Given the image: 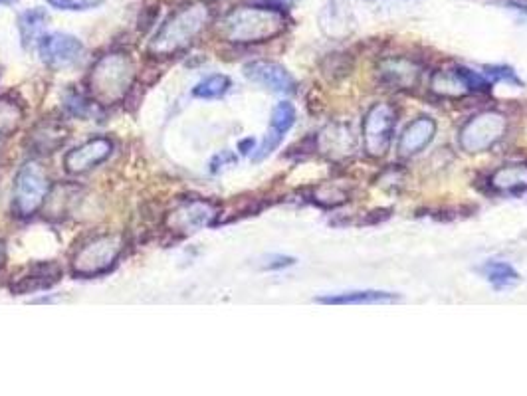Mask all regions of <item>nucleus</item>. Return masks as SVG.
<instances>
[{"label":"nucleus","mask_w":527,"mask_h":396,"mask_svg":"<svg viewBox=\"0 0 527 396\" xmlns=\"http://www.w3.org/2000/svg\"><path fill=\"white\" fill-rule=\"evenodd\" d=\"M135 84V64L125 52H107L96 60L88 76L90 98L98 105H115L127 98Z\"/></svg>","instance_id":"7ed1b4c3"},{"label":"nucleus","mask_w":527,"mask_h":396,"mask_svg":"<svg viewBox=\"0 0 527 396\" xmlns=\"http://www.w3.org/2000/svg\"><path fill=\"white\" fill-rule=\"evenodd\" d=\"M125 250V238L115 232L92 236L84 242L72 260V272L80 278H96L109 272Z\"/></svg>","instance_id":"20e7f679"},{"label":"nucleus","mask_w":527,"mask_h":396,"mask_svg":"<svg viewBox=\"0 0 527 396\" xmlns=\"http://www.w3.org/2000/svg\"><path fill=\"white\" fill-rule=\"evenodd\" d=\"M236 161V157L230 153V151H224V153H220V155H216L214 157V161H212V173H218L220 169H224V165H232Z\"/></svg>","instance_id":"7c9ffc66"},{"label":"nucleus","mask_w":527,"mask_h":396,"mask_svg":"<svg viewBox=\"0 0 527 396\" xmlns=\"http://www.w3.org/2000/svg\"><path fill=\"white\" fill-rule=\"evenodd\" d=\"M296 123V107L290 101H282L274 107L272 119H270V129L278 131L280 135L288 133Z\"/></svg>","instance_id":"393cba45"},{"label":"nucleus","mask_w":527,"mask_h":396,"mask_svg":"<svg viewBox=\"0 0 527 396\" xmlns=\"http://www.w3.org/2000/svg\"><path fill=\"white\" fill-rule=\"evenodd\" d=\"M14 2H18V0H0V4H14Z\"/></svg>","instance_id":"c9c22d12"},{"label":"nucleus","mask_w":527,"mask_h":396,"mask_svg":"<svg viewBox=\"0 0 527 396\" xmlns=\"http://www.w3.org/2000/svg\"><path fill=\"white\" fill-rule=\"evenodd\" d=\"M254 145H256L254 139H246V141H242V143H240V153L248 155L250 151H254Z\"/></svg>","instance_id":"72a5a7b5"},{"label":"nucleus","mask_w":527,"mask_h":396,"mask_svg":"<svg viewBox=\"0 0 527 396\" xmlns=\"http://www.w3.org/2000/svg\"><path fill=\"white\" fill-rule=\"evenodd\" d=\"M52 191V181L46 173V169L36 163L28 161L24 163L14 179V195H12V210L20 218H30L50 197Z\"/></svg>","instance_id":"39448f33"},{"label":"nucleus","mask_w":527,"mask_h":396,"mask_svg":"<svg viewBox=\"0 0 527 396\" xmlns=\"http://www.w3.org/2000/svg\"><path fill=\"white\" fill-rule=\"evenodd\" d=\"M288 28V16L284 10L254 4L236 6L226 12L218 24L220 36L230 44H260L278 38Z\"/></svg>","instance_id":"f03ea898"},{"label":"nucleus","mask_w":527,"mask_h":396,"mask_svg":"<svg viewBox=\"0 0 527 396\" xmlns=\"http://www.w3.org/2000/svg\"><path fill=\"white\" fill-rule=\"evenodd\" d=\"M500 4H502V6H508V8H514V10H520V12H524V14H527L526 4H520V2H512V0H500Z\"/></svg>","instance_id":"473e14b6"},{"label":"nucleus","mask_w":527,"mask_h":396,"mask_svg":"<svg viewBox=\"0 0 527 396\" xmlns=\"http://www.w3.org/2000/svg\"><path fill=\"white\" fill-rule=\"evenodd\" d=\"M379 76L383 84L395 90H409L419 84L421 66L409 58H389L381 64Z\"/></svg>","instance_id":"2eb2a0df"},{"label":"nucleus","mask_w":527,"mask_h":396,"mask_svg":"<svg viewBox=\"0 0 527 396\" xmlns=\"http://www.w3.org/2000/svg\"><path fill=\"white\" fill-rule=\"evenodd\" d=\"M64 276V270L56 262H36L20 270L16 276H12L10 290L16 296H26V294H36L50 290L56 286Z\"/></svg>","instance_id":"9b49d317"},{"label":"nucleus","mask_w":527,"mask_h":396,"mask_svg":"<svg viewBox=\"0 0 527 396\" xmlns=\"http://www.w3.org/2000/svg\"><path fill=\"white\" fill-rule=\"evenodd\" d=\"M282 137H284V135H280L278 131L270 129V131H268V135L264 137L262 145L256 149L254 161H262V159H266L268 155H272V151H274V149H278V145L282 143Z\"/></svg>","instance_id":"c85d7f7f"},{"label":"nucleus","mask_w":527,"mask_h":396,"mask_svg":"<svg viewBox=\"0 0 527 396\" xmlns=\"http://www.w3.org/2000/svg\"><path fill=\"white\" fill-rule=\"evenodd\" d=\"M244 76L250 82L260 84V86H264L276 94H294L296 92L294 76L284 66L276 64V62H264V60L250 62L244 66Z\"/></svg>","instance_id":"ddd939ff"},{"label":"nucleus","mask_w":527,"mask_h":396,"mask_svg":"<svg viewBox=\"0 0 527 396\" xmlns=\"http://www.w3.org/2000/svg\"><path fill=\"white\" fill-rule=\"evenodd\" d=\"M508 131V117L500 111H482L474 115L460 131V147L470 153H486L504 139Z\"/></svg>","instance_id":"423d86ee"},{"label":"nucleus","mask_w":527,"mask_h":396,"mask_svg":"<svg viewBox=\"0 0 527 396\" xmlns=\"http://www.w3.org/2000/svg\"><path fill=\"white\" fill-rule=\"evenodd\" d=\"M111 153L113 143L107 137H94L84 145L72 149L64 159V167L70 175H84L107 161Z\"/></svg>","instance_id":"f8f14e48"},{"label":"nucleus","mask_w":527,"mask_h":396,"mask_svg":"<svg viewBox=\"0 0 527 396\" xmlns=\"http://www.w3.org/2000/svg\"><path fill=\"white\" fill-rule=\"evenodd\" d=\"M484 76L494 84V82H508V84H516L522 88L520 78L516 76V72L512 68L506 66H486L484 68Z\"/></svg>","instance_id":"bb28decb"},{"label":"nucleus","mask_w":527,"mask_h":396,"mask_svg":"<svg viewBox=\"0 0 527 396\" xmlns=\"http://www.w3.org/2000/svg\"><path fill=\"white\" fill-rule=\"evenodd\" d=\"M220 208L216 202L205 198H191L177 204L165 218L167 230L177 238L193 236L207 226H212L218 218Z\"/></svg>","instance_id":"0eeeda50"},{"label":"nucleus","mask_w":527,"mask_h":396,"mask_svg":"<svg viewBox=\"0 0 527 396\" xmlns=\"http://www.w3.org/2000/svg\"><path fill=\"white\" fill-rule=\"evenodd\" d=\"M4 262H6V248H4V242L0 240V268L4 266Z\"/></svg>","instance_id":"f704fd0d"},{"label":"nucleus","mask_w":527,"mask_h":396,"mask_svg":"<svg viewBox=\"0 0 527 396\" xmlns=\"http://www.w3.org/2000/svg\"><path fill=\"white\" fill-rule=\"evenodd\" d=\"M24 119V109L18 101L4 96L0 98V137H8L18 129Z\"/></svg>","instance_id":"5701e85b"},{"label":"nucleus","mask_w":527,"mask_h":396,"mask_svg":"<svg viewBox=\"0 0 527 396\" xmlns=\"http://www.w3.org/2000/svg\"><path fill=\"white\" fill-rule=\"evenodd\" d=\"M401 296L393 292L381 290H363V292H345L335 296L317 297V303L325 305H379V303H395Z\"/></svg>","instance_id":"6ab92c4d"},{"label":"nucleus","mask_w":527,"mask_h":396,"mask_svg":"<svg viewBox=\"0 0 527 396\" xmlns=\"http://www.w3.org/2000/svg\"><path fill=\"white\" fill-rule=\"evenodd\" d=\"M319 141H323L325 145V153H333V155H343L349 153L353 147V137L347 131V127L343 125H331L323 131V135L319 137Z\"/></svg>","instance_id":"4be33fe9"},{"label":"nucleus","mask_w":527,"mask_h":396,"mask_svg":"<svg viewBox=\"0 0 527 396\" xmlns=\"http://www.w3.org/2000/svg\"><path fill=\"white\" fill-rule=\"evenodd\" d=\"M480 272L494 290H508L520 282V274L508 262H486Z\"/></svg>","instance_id":"412c9836"},{"label":"nucleus","mask_w":527,"mask_h":396,"mask_svg":"<svg viewBox=\"0 0 527 396\" xmlns=\"http://www.w3.org/2000/svg\"><path fill=\"white\" fill-rule=\"evenodd\" d=\"M260 4H266V6H272V8H278V10H290L292 6H296L298 0H258Z\"/></svg>","instance_id":"2f4dec72"},{"label":"nucleus","mask_w":527,"mask_h":396,"mask_svg":"<svg viewBox=\"0 0 527 396\" xmlns=\"http://www.w3.org/2000/svg\"><path fill=\"white\" fill-rule=\"evenodd\" d=\"M490 187L502 195H518L527 191V163L504 165L490 177Z\"/></svg>","instance_id":"f3484780"},{"label":"nucleus","mask_w":527,"mask_h":396,"mask_svg":"<svg viewBox=\"0 0 527 396\" xmlns=\"http://www.w3.org/2000/svg\"><path fill=\"white\" fill-rule=\"evenodd\" d=\"M40 60L52 70H66L78 64L84 56V44L80 38L64 32L44 34L38 40Z\"/></svg>","instance_id":"9d476101"},{"label":"nucleus","mask_w":527,"mask_h":396,"mask_svg":"<svg viewBox=\"0 0 527 396\" xmlns=\"http://www.w3.org/2000/svg\"><path fill=\"white\" fill-rule=\"evenodd\" d=\"M492 90V82L470 68L456 66L436 72L432 78V92L442 98H464L470 94H486Z\"/></svg>","instance_id":"1a4fd4ad"},{"label":"nucleus","mask_w":527,"mask_h":396,"mask_svg":"<svg viewBox=\"0 0 527 396\" xmlns=\"http://www.w3.org/2000/svg\"><path fill=\"white\" fill-rule=\"evenodd\" d=\"M212 22V10L207 0H191L179 6L155 32L149 42V54L153 58L177 56L207 30Z\"/></svg>","instance_id":"f257e3e1"},{"label":"nucleus","mask_w":527,"mask_h":396,"mask_svg":"<svg viewBox=\"0 0 527 396\" xmlns=\"http://www.w3.org/2000/svg\"><path fill=\"white\" fill-rule=\"evenodd\" d=\"M230 90V78L224 74H214L199 82L193 90V94L201 99H214L224 96Z\"/></svg>","instance_id":"b1692460"},{"label":"nucleus","mask_w":527,"mask_h":396,"mask_svg":"<svg viewBox=\"0 0 527 396\" xmlns=\"http://www.w3.org/2000/svg\"><path fill=\"white\" fill-rule=\"evenodd\" d=\"M92 103H94V99H88L84 94H80V92H76V90H70V92L64 96V109H66V113H70L72 117H80V119L88 117L90 111H92Z\"/></svg>","instance_id":"a878e982"},{"label":"nucleus","mask_w":527,"mask_h":396,"mask_svg":"<svg viewBox=\"0 0 527 396\" xmlns=\"http://www.w3.org/2000/svg\"><path fill=\"white\" fill-rule=\"evenodd\" d=\"M52 8L56 10H66V12H84L100 6L104 0H46Z\"/></svg>","instance_id":"cd10ccee"},{"label":"nucleus","mask_w":527,"mask_h":396,"mask_svg":"<svg viewBox=\"0 0 527 396\" xmlns=\"http://www.w3.org/2000/svg\"><path fill=\"white\" fill-rule=\"evenodd\" d=\"M319 24L323 26L325 34H329L333 38L351 32V28H353V14L349 10V4L345 0H331L323 8V12L319 16Z\"/></svg>","instance_id":"a211bd4d"},{"label":"nucleus","mask_w":527,"mask_h":396,"mask_svg":"<svg viewBox=\"0 0 527 396\" xmlns=\"http://www.w3.org/2000/svg\"><path fill=\"white\" fill-rule=\"evenodd\" d=\"M397 127V109L391 103H375L363 121V141L367 155L379 159L385 157Z\"/></svg>","instance_id":"6e6552de"},{"label":"nucleus","mask_w":527,"mask_h":396,"mask_svg":"<svg viewBox=\"0 0 527 396\" xmlns=\"http://www.w3.org/2000/svg\"><path fill=\"white\" fill-rule=\"evenodd\" d=\"M68 133L70 131L62 121L50 117L34 125L26 143L34 155H52L66 143Z\"/></svg>","instance_id":"4468645a"},{"label":"nucleus","mask_w":527,"mask_h":396,"mask_svg":"<svg viewBox=\"0 0 527 396\" xmlns=\"http://www.w3.org/2000/svg\"><path fill=\"white\" fill-rule=\"evenodd\" d=\"M48 22V12L44 8H30L20 14L18 30L24 48H32L44 36V28Z\"/></svg>","instance_id":"aec40b11"},{"label":"nucleus","mask_w":527,"mask_h":396,"mask_svg":"<svg viewBox=\"0 0 527 396\" xmlns=\"http://www.w3.org/2000/svg\"><path fill=\"white\" fill-rule=\"evenodd\" d=\"M207 2H209V0H207Z\"/></svg>","instance_id":"e433bc0d"},{"label":"nucleus","mask_w":527,"mask_h":396,"mask_svg":"<svg viewBox=\"0 0 527 396\" xmlns=\"http://www.w3.org/2000/svg\"><path fill=\"white\" fill-rule=\"evenodd\" d=\"M436 133V123L432 117L422 115L419 119L411 121L407 125V129L401 133L399 139V155L401 157H413L417 153H421L422 149H426Z\"/></svg>","instance_id":"dca6fc26"},{"label":"nucleus","mask_w":527,"mask_h":396,"mask_svg":"<svg viewBox=\"0 0 527 396\" xmlns=\"http://www.w3.org/2000/svg\"><path fill=\"white\" fill-rule=\"evenodd\" d=\"M294 264H296L294 258L276 254V256H268V258H264L262 268H264V270H284V268H290V266H294Z\"/></svg>","instance_id":"c756f323"}]
</instances>
